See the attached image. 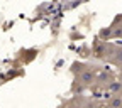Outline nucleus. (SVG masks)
<instances>
[{"mask_svg": "<svg viewBox=\"0 0 122 108\" xmlns=\"http://www.w3.org/2000/svg\"><path fill=\"white\" fill-rule=\"evenodd\" d=\"M110 63H114L117 68L122 64V47H119V46H114L112 49V54H110Z\"/></svg>", "mask_w": 122, "mask_h": 108, "instance_id": "1", "label": "nucleus"}, {"mask_svg": "<svg viewBox=\"0 0 122 108\" xmlns=\"http://www.w3.org/2000/svg\"><path fill=\"white\" fill-rule=\"evenodd\" d=\"M109 108H122V96H120V95H115V96L110 100Z\"/></svg>", "mask_w": 122, "mask_h": 108, "instance_id": "2", "label": "nucleus"}, {"mask_svg": "<svg viewBox=\"0 0 122 108\" xmlns=\"http://www.w3.org/2000/svg\"><path fill=\"white\" fill-rule=\"evenodd\" d=\"M63 108H80V106H78V105H75V103H66Z\"/></svg>", "mask_w": 122, "mask_h": 108, "instance_id": "3", "label": "nucleus"}, {"mask_svg": "<svg viewBox=\"0 0 122 108\" xmlns=\"http://www.w3.org/2000/svg\"><path fill=\"white\" fill-rule=\"evenodd\" d=\"M119 71H120V74H122V64H120V66H119Z\"/></svg>", "mask_w": 122, "mask_h": 108, "instance_id": "4", "label": "nucleus"}, {"mask_svg": "<svg viewBox=\"0 0 122 108\" xmlns=\"http://www.w3.org/2000/svg\"><path fill=\"white\" fill-rule=\"evenodd\" d=\"M119 81H120V83H122V74H120V78H119Z\"/></svg>", "mask_w": 122, "mask_h": 108, "instance_id": "5", "label": "nucleus"}]
</instances>
